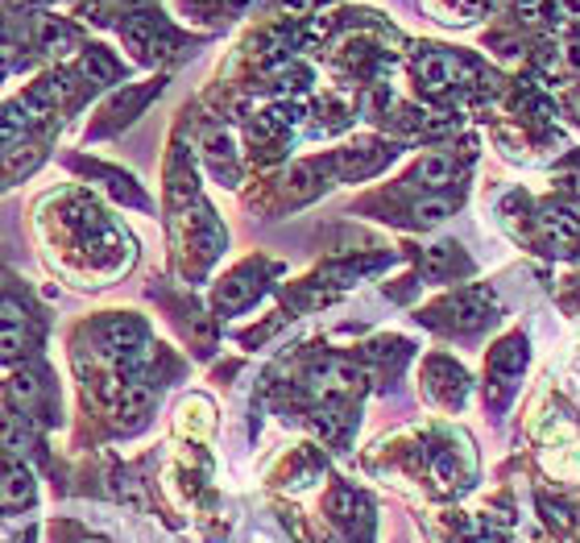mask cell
Wrapping results in <instances>:
<instances>
[{
	"instance_id": "1",
	"label": "cell",
	"mask_w": 580,
	"mask_h": 543,
	"mask_svg": "<svg viewBox=\"0 0 580 543\" xmlns=\"http://www.w3.org/2000/svg\"><path fill=\"white\" fill-rule=\"evenodd\" d=\"M95 353L113 365H133L146 353V324L133 316H109L95 324Z\"/></svg>"
},
{
	"instance_id": "2",
	"label": "cell",
	"mask_w": 580,
	"mask_h": 543,
	"mask_svg": "<svg viewBox=\"0 0 580 543\" xmlns=\"http://www.w3.org/2000/svg\"><path fill=\"white\" fill-rule=\"evenodd\" d=\"M21 38H25V46H34L38 55L55 58V63H62V58H71L76 50H83L76 25L62 18H50V13H25Z\"/></svg>"
},
{
	"instance_id": "3",
	"label": "cell",
	"mask_w": 580,
	"mask_h": 543,
	"mask_svg": "<svg viewBox=\"0 0 580 543\" xmlns=\"http://www.w3.org/2000/svg\"><path fill=\"white\" fill-rule=\"evenodd\" d=\"M34 349V319L18 299H0V361H18Z\"/></svg>"
},
{
	"instance_id": "4",
	"label": "cell",
	"mask_w": 580,
	"mask_h": 543,
	"mask_svg": "<svg viewBox=\"0 0 580 543\" xmlns=\"http://www.w3.org/2000/svg\"><path fill=\"white\" fill-rule=\"evenodd\" d=\"M414 76H419V83L431 88V92H448L456 83H465L468 67L452 55V50H428V55L414 58Z\"/></svg>"
},
{
	"instance_id": "5",
	"label": "cell",
	"mask_w": 580,
	"mask_h": 543,
	"mask_svg": "<svg viewBox=\"0 0 580 543\" xmlns=\"http://www.w3.org/2000/svg\"><path fill=\"white\" fill-rule=\"evenodd\" d=\"M50 382H46V374H34V370H25V374H18L13 382H9V398H13V407H18L21 415H50Z\"/></svg>"
},
{
	"instance_id": "6",
	"label": "cell",
	"mask_w": 580,
	"mask_h": 543,
	"mask_svg": "<svg viewBox=\"0 0 580 543\" xmlns=\"http://www.w3.org/2000/svg\"><path fill=\"white\" fill-rule=\"evenodd\" d=\"M76 76H79V83H88V88H109V83H116V79L125 76V67H121L104 46H83L76 58Z\"/></svg>"
},
{
	"instance_id": "7",
	"label": "cell",
	"mask_w": 580,
	"mask_h": 543,
	"mask_svg": "<svg viewBox=\"0 0 580 543\" xmlns=\"http://www.w3.org/2000/svg\"><path fill=\"white\" fill-rule=\"evenodd\" d=\"M34 502V473L25 461L0 452V506H25Z\"/></svg>"
},
{
	"instance_id": "8",
	"label": "cell",
	"mask_w": 580,
	"mask_h": 543,
	"mask_svg": "<svg viewBox=\"0 0 580 543\" xmlns=\"http://www.w3.org/2000/svg\"><path fill=\"white\" fill-rule=\"evenodd\" d=\"M30 133H34V125H30V116L21 113L18 100L0 104V154L21 150V146L30 142Z\"/></svg>"
},
{
	"instance_id": "9",
	"label": "cell",
	"mask_w": 580,
	"mask_h": 543,
	"mask_svg": "<svg viewBox=\"0 0 580 543\" xmlns=\"http://www.w3.org/2000/svg\"><path fill=\"white\" fill-rule=\"evenodd\" d=\"M204 158L212 170H220L228 183L237 179V142H232V133L228 129H212L204 137Z\"/></svg>"
},
{
	"instance_id": "10",
	"label": "cell",
	"mask_w": 580,
	"mask_h": 543,
	"mask_svg": "<svg viewBox=\"0 0 580 543\" xmlns=\"http://www.w3.org/2000/svg\"><path fill=\"white\" fill-rule=\"evenodd\" d=\"M543 241L551 245V249H568V245L580 237V216L577 212H564V207H551V212H543Z\"/></svg>"
},
{
	"instance_id": "11",
	"label": "cell",
	"mask_w": 580,
	"mask_h": 543,
	"mask_svg": "<svg viewBox=\"0 0 580 543\" xmlns=\"http://www.w3.org/2000/svg\"><path fill=\"white\" fill-rule=\"evenodd\" d=\"M0 452L4 456H18V461H25L34 452V428L21 415H4L0 419Z\"/></svg>"
},
{
	"instance_id": "12",
	"label": "cell",
	"mask_w": 580,
	"mask_h": 543,
	"mask_svg": "<svg viewBox=\"0 0 580 543\" xmlns=\"http://www.w3.org/2000/svg\"><path fill=\"white\" fill-rule=\"evenodd\" d=\"M414 179H419V188L428 191H444L456 179V162H452L448 154H428L419 170H414Z\"/></svg>"
},
{
	"instance_id": "13",
	"label": "cell",
	"mask_w": 580,
	"mask_h": 543,
	"mask_svg": "<svg viewBox=\"0 0 580 543\" xmlns=\"http://www.w3.org/2000/svg\"><path fill=\"white\" fill-rule=\"evenodd\" d=\"M153 92H158V83H150V88H141V92H121V95H116V100H113V104L104 109V116H109V121H104V125H95V133H100V129H116V125H125L129 116H137V109H141V104H146V100H150Z\"/></svg>"
},
{
	"instance_id": "14",
	"label": "cell",
	"mask_w": 580,
	"mask_h": 543,
	"mask_svg": "<svg viewBox=\"0 0 580 543\" xmlns=\"http://www.w3.org/2000/svg\"><path fill=\"white\" fill-rule=\"evenodd\" d=\"M452 212H456V200L452 195H428V200H419L411 207L414 225H440V220H448Z\"/></svg>"
},
{
	"instance_id": "15",
	"label": "cell",
	"mask_w": 580,
	"mask_h": 543,
	"mask_svg": "<svg viewBox=\"0 0 580 543\" xmlns=\"http://www.w3.org/2000/svg\"><path fill=\"white\" fill-rule=\"evenodd\" d=\"M514 9H519V18L523 21H543L547 18V9H551V0H514Z\"/></svg>"
},
{
	"instance_id": "16",
	"label": "cell",
	"mask_w": 580,
	"mask_h": 543,
	"mask_svg": "<svg viewBox=\"0 0 580 543\" xmlns=\"http://www.w3.org/2000/svg\"><path fill=\"white\" fill-rule=\"evenodd\" d=\"M311 4H316V0H274V9L286 13V18H303V13H311Z\"/></svg>"
},
{
	"instance_id": "17",
	"label": "cell",
	"mask_w": 580,
	"mask_h": 543,
	"mask_svg": "<svg viewBox=\"0 0 580 543\" xmlns=\"http://www.w3.org/2000/svg\"><path fill=\"white\" fill-rule=\"evenodd\" d=\"M564 67H568V71H577V76H580V42L564 46Z\"/></svg>"
},
{
	"instance_id": "18",
	"label": "cell",
	"mask_w": 580,
	"mask_h": 543,
	"mask_svg": "<svg viewBox=\"0 0 580 543\" xmlns=\"http://www.w3.org/2000/svg\"><path fill=\"white\" fill-rule=\"evenodd\" d=\"M556 9H560L568 21H580V0H556Z\"/></svg>"
},
{
	"instance_id": "19",
	"label": "cell",
	"mask_w": 580,
	"mask_h": 543,
	"mask_svg": "<svg viewBox=\"0 0 580 543\" xmlns=\"http://www.w3.org/2000/svg\"><path fill=\"white\" fill-rule=\"evenodd\" d=\"M253 4H258V0H220L225 13H244V9H253Z\"/></svg>"
},
{
	"instance_id": "20",
	"label": "cell",
	"mask_w": 580,
	"mask_h": 543,
	"mask_svg": "<svg viewBox=\"0 0 580 543\" xmlns=\"http://www.w3.org/2000/svg\"><path fill=\"white\" fill-rule=\"evenodd\" d=\"M18 4H25V9H34V4H58V0H18Z\"/></svg>"
},
{
	"instance_id": "21",
	"label": "cell",
	"mask_w": 580,
	"mask_h": 543,
	"mask_svg": "<svg viewBox=\"0 0 580 543\" xmlns=\"http://www.w3.org/2000/svg\"><path fill=\"white\" fill-rule=\"evenodd\" d=\"M92 543H100V540H92Z\"/></svg>"
}]
</instances>
